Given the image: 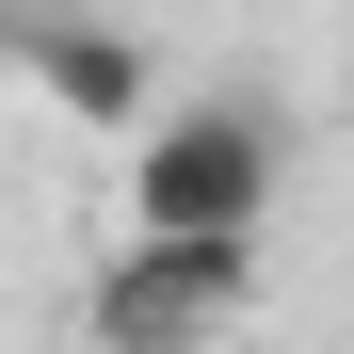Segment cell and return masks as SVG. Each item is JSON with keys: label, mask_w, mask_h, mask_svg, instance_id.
<instances>
[{"label": "cell", "mask_w": 354, "mask_h": 354, "mask_svg": "<svg viewBox=\"0 0 354 354\" xmlns=\"http://www.w3.org/2000/svg\"><path fill=\"white\" fill-rule=\"evenodd\" d=\"M274 209V113L258 97H194L129 129V225H194V242H258Z\"/></svg>", "instance_id": "1"}, {"label": "cell", "mask_w": 354, "mask_h": 354, "mask_svg": "<svg viewBox=\"0 0 354 354\" xmlns=\"http://www.w3.org/2000/svg\"><path fill=\"white\" fill-rule=\"evenodd\" d=\"M258 306V242H194V225H129V258L97 274V354H209Z\"/></svg>", "instance_id": "2"}, {"label": "cell", "mask_w": 354, "mask_h": 354, "mask_svg": "<svg viewBox=\"0 0 354 354\" xmlns=\"http://www.w3.org/2000/svg\"><path fill=\"white\" fill-rule=\"evenodd\" d=\"M32 81L81 113V129H145V48L113 32V17H48L32 32Z\"/></svg>", "instance_id": "3"}]
</instances>
